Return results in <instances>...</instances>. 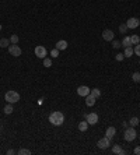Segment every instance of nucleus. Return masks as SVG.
<instances>
[{
  "instance_id": "28",
  "label": "nucleus",
  "mask_w": 140,
  "mask_h": 155,
  "mask_svg": "<svg viewBox=\"0 0 140 155\" xmlns=\"http://www.w3.org/2000/svg\"><path fill=\"white\" fill-rule=\"evenodd\" d=\"M59 52H60V50L55 48L53 50H51V56H52V57H58V56H59Z\"/></svg>"
},
{
  "instance_id": "32",
  "label": "nucleus",
  "mask_w": 140,
  "mask_h": 155,
  "mask_svg": "<svg viewBox=\"0 0 140 155\" xmlns=\"http://www.w3.org/2000/svg\"><path fill=\"white\" fill-rule=\"evenodd\" d=\"M133 152H134L136 155H140V145H137V147L134 148V149H133Z\"/></svg>"
},
{
  "instance_id": "10",
  "label": "nucleus",
  "mask_w": 140,
  "mask_h": 155,
  "mask_svg": "<svg viewBox=\"0 0 140 155\" xmlns=\"http://www.w3.org/2000/svg\"><path fill=\"white\" fill-rule=\"evenodd\" d=\"M90 92H91V90H90V88H88L87 85H80L77 88V94L80 95V96H84V98H86V96Z\"/></svg>"
},
{
  "instance_id": "7",
  "label": "nucleus",
  "mask_w": 140,
  "mask_h": 155,
  "mask_svg": "<svg viewBox=\"0 0 140 155\" xmlns=\"http://www.w3.org/2000/svg\"><path fill=\"white\" fill-rule=\"evenodd\" d=\"M126 25H128V30H134V28H137L140 25L139 18H134V17L129 18V20L126 21Z\"/></svg>"
},
{
  "instance_id": "12",
  "label": "nucleus",
  "mask_w": 140,
  "mask_h": 155,
  "mask_svg": "<svg viewBox=\"0 0 140 155\" xmlns=\"http://www.w3.org/2000/svg\"><path fill=\"white\" fill-rule=\"evenodd\" d=\"M115 134H116V129H115V127H108L107 132H105V137H108L109 140H112L115 137Z\"/></svg>"
},
{
  "instance_id": "20",
  "label": "nucleus",
  "mask_w": 140,
  "mask_h": 155,
  "mask_svg": "<svg viewBox=\"0 0 140 155\" xmlns=\"http://www.w3.org/2000/svg\"><path fill=\"white\" fill-rule=\"evenodd\" d=\"M139 123H140L139 117H132V119L129 120V124H130L132 127H136V126H139Z\"/></svg>"
},
{
  "instance_id": "13",
  "label": "nucleus",
  "mask_w": 140,
  "mask_h": 155,
  "mask_svg": "<svg viewBox=\"0 0 140 155\" xmlns=\"http://www.w3.org/2000/svg\"><path fill=\"white\" fill-rule=\"evenodd\" d=\"M95 99H97L95 96H93L91 94H88L86 96V105L87 106H94L95 105Z\"/></svg>"
},
{
  "instance_id": "5",
  "label": "nucleus",
  "mask_w": 140,
  "mask_h": 155,
  "mask_svg": "<svg viewBox=\"0 0 140 155\" xmlns=\"http://www.w3.org/2000/svg\"><path fill=\"white\" fill-rule=\"evenodd\" d=\"M35 56L38 57V59H45L46 57V49H45V46H42V45H38V46L35 48Z\"/></svg>"
},
{
  "instance_id": "15",
  "label": "nucleus",
  "mask_w": 140,
  "mask_h": 155,
  "mask_svg": "<svg viewBox=\"0 0 140 155\" xmlns=\"http://www.w3.org/2000/svg\"><path fill=\"white\" fill-rule=\"evenodd\" d=\"M88 126H90L88 122H87V120H83V122L78 123V130H80V132H86L87 129H88Z\"/></svg>"
},
{
  "instance_id": "8",
  "label": "nucleus",
  "mask_w": 140,
  "mask_h": 155,
  "mask_svg": "<svg viewBox=\"0 0 140 155\" xmlns=\"http://www.w3.org/2000/svg\"><path fill=\"white\" fill-rule=\"evenodd\" d=\"M102 38H104V41H107V42H112L114 38H115V34H114V31H111V30H104Z\"/></svg>"
},
{
  "instance_id": "17",
  "label": "nucleus",
  "mask_w": 140,
  "mask_h": 155,
  "mask_svg": "<svg viewBox=\"0 0 140 155\" xmlns=\"http://www.w3.org/2000/svg\"><path fill=\"white\" fill-rule=\"evenodd\" d=\"M11 45V42H10V39H6V38H3V39H0V48H8Z\"/></svg>"
},
{
  "instance_id": "11",
  "label": "nucleus",
  "mask_w": 140,
  "mask_h": 155,
  "mask_svg": "<svg viewBox=\"0 0 140 155\" xmlns=\"http://www.w3.org/2000/svg\"><path fill=\"white\" fill-rule=\"evenodd\" d=\"M112 152H114V154H118V155H125L126 154V151H125L121 145H118V144L112 145Z\"/></svg>"
},
{
  "instance_id": "36",
  "label": "nucleus",
  "mask_w": 140,
  "mask_h": 155,
  "mask_svg": "<svg viewBox=\"0 0 140 155\" xmlns=\"http://www.w3.org/2000/svg\"><path fill=\"white\" fill-rule=\"evenodd\" d=\"M139 63H140V62H139Z\"/></svg>"
},
{
  "instance_id": "9",
  "label": "nucleus",
  "mask_w": 140,
  "mask_h": 155,
  "mask_svg": "<svg viewBox=\"0 0 140 155\" xmlns=\"http://www.w3.org/2000/svg\"><path fill=\"white\" fill-rule=\"evenodd\" d=\"M86 120L88 122V124H97L98 123V115L97 113H88V115H86Z\"/></svg>"
},
{
  "instance_id": "22",
  "label": "nucleus",
  "mask_w": 140,
  "mask_h": 155,
  "mask_svg": "<svg viewBox=\"0 0 140 155\" xmlns=\"http://www.w3.org/2000/svg\"><path fill=\"white\" fill-rule=\"evenodd\" d=\"M90 94H91L93 96H95V98H100V96H101V91H100L98 88H93Z\"/></svg>"
},
{
  "instance_id": "21",
  "label": "nucleus",
  "mask_w": 140,
  "mask_h": 155,
  "mask_svg": "<svg viewBox=\"0 0 140 155\" xmlns=\"http://www.w3.org/2000/svg\"><path fill=\"white\" fill-rule=\"evenodd\" d=\"M18 41H20V38H18V35H16V34H13V35L10 37V42H11L13 45H17Z\"/></svg>"
},
{
  "instance_id": "23",
  "label": "nucleus",
  "mask_w": 140,
  "mask_h": 155,
  "mask_svg": "<svg viewBox=\"0 0 140 155\" xmlns=\"http://www.w3.org/2000/svg\"><path fill=\"white\" fill-rule=\"evenodd\" d=\"M130 41H132V45H137L140 42L139 35H132V37H130Z\"/></svg>"
},
{
  "instance_id": "35",
  "label": "nucleus",
  "mask_w": 140,
  "mask_h": 155,
  "mask_svg": "<svg viewBox=\"0 0 140 155\" xmlns=\"http://www.w3.org/2000/svg\"><path fill=\"white\" fill-rule=\"evenodd\" d=\"M0 31H1V24H0Z\"/></svg>"
},
{
  "instance_id": "34",
  "label": "nucleus",
  "mask_w": 140,
  "mask_h": 155,
  "mask_svg": "<svg viewBox=\"0 0 140 155\" xmlns=\"http://www.w3.org/2000/svg\"><path fill=\"white\" fill-rule=\"evenodd\" d=\"M128 124H129V122H128V123H126V122H123V123H122V126H123L125 129H126V127H128Z\"/></svg>"
},
{
  "instance_id": "1",
  "label": "nucleus",
  "mask_w": 140,
  "mask_h": 155,
  "mask_svg": "<svg viewBox=\"0 0 140 155\" xmlns=\"http://www.w3.org/2000/svg\"><path fill=\"white\" fill-rule=\"evenodd\" d=\"M63 122H64V115L62 112H52L49 115V123L53 124V126H62Z\"/></svg>"
},
{
  "instance_id": "29",
  "label": "nucleus",
  "mask_w": 140,
  "mask_h": 155,
  "mask_svg": "<svg viewBox=\"0 0 140 155\" xmlns=\"http://www.w3.org/2000/svg\"><path fill=\"white\" fill-rule=\"evenodd\" d=\"M44 66H45V67H51V66H52V60L45 57V59H44Z\"/></svg>"
},
{
  "instance_id": "2",
  "label": "nucleus",
  "mask_w": 140,
  "mask_h": 155,
  "mask_svg": "<svg viewBox=\"0 0 140 155\" xmlns=\"http://www.w3.org/2000/svg\"><path fill=\"white\" fill-rule=\"evenodd\" d=\"M4 99L7 103H17L20 101V94L16 92V91H7L4 95Z\"/></svg>"
},
{
  "instance_id": "18",
  "label": "nucleus",
  "mask_w": 140,
  "mask_h": 155,
  "mask_svg": "<svg viewBox=\"0 0 140 155\" xmlns=\"http://www.w3.org/2000/svg\"><path fill=\"white\" fill-rule=\"evenodd\" d=\"M122 46H123V48L132 46V41H130V37H125L123 41H122Z\"/></svg>"
},
{
  "instance_id": "3",
  "label": "nucleus",
  "mask_w": 140,
  "mask_h": 155,
  "mask_svg": "<svg viewBox=\"0 0 140 155\" xmlns=\"http://www.w3.org/2000/svg\"><path fill=\"white\" fill-rule=\"evenodd\" d=\"M137 137V133H136V130H134V127H126V130H125V134H123V138L126 140V141H133V140Z\"/></svg>"
},
{
  "instance_id": "25",
  "label": "nucleus",
  "mask_w": 140,
  "mask_h": 155,
  "mask_svg": "<svg viewBox=\"0 0 140 155\" xmlns=\"http://www.w3.org/2000/svg\"><path fill=\"white\" fill-rule=\"evenodd\" d=\"M126 31H128V25H126V23L121 24V25H119V32H121V34H126Z\"/></svg>"
},
{
  "instance_id": "24",
  "label": "nucleus",
  "mask_w": 140,
  "mask_h": 155,
  "mask_svg": "<svg viewBox=\"0 0 140 155\" xmlns=\"http://www.w3.org/2000/svg\"><path fill=\"white\" fill-rule=\"evenodd\" d=\"M132 80L134 81V83H140V73H133L132 74Z\"/></svg>"
},
{
  "instance_id": "26",
  "label": "nucleus",
  "mask_w": 140,
  "mask_h": 155,
  "mask_svg": "<svg viewBox=\"0 0 140 155\" xmlns=\"http://www.w3.org/2000/svg\"><path fill=\"white\" fill-rule=\"evenodd\" d=\"M121 46H122V42H119V41H112V48H114V49H119Z\"/></svg>"
},
{
  "instance_id": "30",
  "label": "nucleus",
  "mask_w": 140,
  "mask_h": 155,
  "mask_svg": "<svg viewBox=\"0 0 140 155\" xmlns=\"http://www.w3.org/2000/svg\"><path fill=\"white\" fill-rule=\"evenodd\" d=\"M133 50H134V54H137V56H140V45L137 43V45H134V48H133Z\"/></svg>"
},
{
  "instance_id": "19",
  "label": "nucleus",
  "mask_w": 140,
  "mask_h": 155,
  "mask_svg": "<svg viewBox=\"0 0 140 155\" xmlns=\"http://www.w3.org/2000/svg\"><path fill=\"white\" fill-rule=\"evenodd\" d=\"M3 110H4V113H6V115H11V113H13V103H7V105L4 106Z\"/></svg>"
},
{
  "instance_id": "33",
  "label": "nucleus",
  "mask_w": 140,
  "mask_h": 155,
  "mask_svg": "<svg viewBox=\"0 0 140 155\" xmlns=\"http://www.w3.org/2000/svg\"><path fill=\"white\" fill-rule=\"evenodd\" d=\"M11 154H14V149H8L7 151V155H11Z\"/></svg>"
},
{
  "instance_id": "6",
  "label": "nucleus",
  "mask_w": 140,
  "mask_h": 155,
  "mask_svg": "<svg viewBox=\"0 0 140 155\" xmlns=\"http://www.w3.org/2000/svg\"><path fill=\"white\" fill-rule=\"evenodd\" d=\"M109 145H111V140L108 137H104V138L98 140V143H97V147L100 149H107V148H109Z\"/></svg>"
},
{
  "instance_id": "27",
  "label": "nucleus",
  "mask_w": 140,
  "mask_h": 155,
  "mask_svg": "<svg viewBox=\"0 0 140 155\" xmlns=\"http://www.w3.org/2000/svg\"><path fill=\"white\" fill-rule=\"evenodd\" d=\"M18 154L20 155H30L31 154V151H30V149H27V148H21V149L18 151Z\"/></svg>"
},
{
  "instance_id": "14",
  "label": "nucleus",
  "mask_w": 140,
  "mask_h": 155,
  "mask_svg": "<svg viewBox=\"0 0 140 155\" xmlns=\"http://www.w3.org/2000/svg\"><path fill=\"white\" fill-rule=\"evenodd\" d=\"M56 49H59V50H66L67 49V42L62 39V41H59L58 43H56Z\"/></svg>"
},
{
  "instance_id": "16",
  "label": "nucleus",
  "mask_w": 140,
  "mask_h": 155,
  "mask_svg": "<svg viewBox=\"0 0 140 155\" xmlns=\"http://www.w3.org/2000/svg\"><path fill=\"white\" fill-rule=\"evenodd\" d=\"M123 54L126 56V57H132L133 54H134V50H133V48L132 46H128V48H125V52Z\"/></svg>"
},
{
  "instance_id": "31",
  "label": "nucleus",
  "mask_w": 140,
  "mask_h": 155,
  "mask_svg": "<svg viewBox=\"0 0 140 155\" xmlns=\"http://www.w3.org/2000/svg\"><path fill=\"white\" fill-rule=\"evenodd\" d=\"M115 59H116L118 62H122V60L125 59V54L123 53H118L116 56H115Z\"/></svg>"
},
{
  "instance_id": "4",
  "label": "nucleus",
  "mask_w": 140,
  "mask_h": 155,
  "mask_svg": "<svg viewBox=\"0 0 140 155\" xmlns=\"http://www.w3.org/2000/svg\"><path fill=\"white\" fill-rule=\"evenodd\" d=\"M21 52H23V50H21V48L18 46V45H13V43H11V45L8 46V53L11 54V56H14V57L21 56Z\"/></svg>"
}]
</instances>
